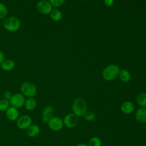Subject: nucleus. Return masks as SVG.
<instances>
[{"instance_id":"6e6552de","label":"nucleus","mask_w":146,"mask_h":146,"mask_svg":"<svg viewBox=\"0 0 146 146\" xmlns=\"http://www.w3.org/2000/svg\"><path fill=\"white\" fill-rule=\"evenodd\" d=\"M63 124L65 127L68 128H72L75 127L79 123V119L78 116L74 114L73 113H70L67 114L63 119Z\"/></svg>"},{"instance_id":"1a4fd4ad","label":"nucleus","mask_w":146,"mask_h":146,"mask_svg":"<svg viewBox=\"0 0 146 146\" xmlns=\"http://www.w3.org/2000/svg\"><path fill=\"white\" fill-rule=\"evenodd\" d=\"M47 125L49 128L53 131H60L64 125L63 120L60 117L54 116L50 119Z\"/></svg>"},{"instance_id":"cd10ccee","label":"nucleus","mask_w":146,"mask_h":146,"mask_svg":"<svg viewBox=\"0 0 146 146\" xmlns=\"http://www.w3.org/2000/svg\"><path fill=\"white\" fill-rule=\"evenodd\" d=\"M75 146H88V145L86 144H84V143H79V144L76 145Z\"/></svg>"},{"instance_id":"b1692460","label":"nucleus","mask_w":146,"mask_h":146,"mask_svg":"<svg viewBox=\"0 0 146 146\" xmlns=\"http://www.w3.org/2000/svg\"><path fill=\"white\" fill-rule=\"evenodd\" d=\"M52 7H58L64 2L65 0H48Z\"/></svg>"},{"instance_id":"5701e85b","label":"nucleus","mask_w":146,"mask_h":146,"mask_svg":"<svg viewBox=\"0 0 146 146\" xmlns=\"http://www.w3.org/2000/svg\"><path fill=\"white\" fill-rule=\"evenodd\" d=\"M84 119L88 121H92L96 118V113L94 111H87L83 116Z\"/></svg>"},{"instance_id":"9d476101","label":"nucleus","mask_w":146,"mask_h":146,"mask_svg":"<svg viewBox=\"0 0 146 146\" xmlns=\"http://www.w3.org/2000/svg\"><path fill=\"white\" fill-rule=\"evenodd\" d=\"M55 110L54 108L50 105L45 106L42 111V120L44 124L48 123L50 119L53 116Z\"/></svg>"},{"instance_id":"4468645a","label":"nucleus","mask_w":146,"mask_h":146,"mask_svg":"<svg viewBox=\"0 0 146 146\" xmlns=\"http://www.w3.org/2000/svg\"><path fill=\"white\" fill-rule=\"evenodd\" d=\"M37 102L36 99L34 97L27 98L25 102L24 107L25 109L29 111H33L36 107Z\"/></svg>"},{"instance_id":"7ed1b4c3","label":"nucleus","mask_w":146,"mask_h":146,"mask_svg":"<svg viewBox=\"0 0 146 146\" xmlns=\"http://www.w3.org/2000/svg\"><path fill=\"white\" fill-rule=\"evenodd\" d=\"M21 93L25 97H34L36 94V86L31 82H24L20 86Z\"/></svg>"},{"instance_id":"9b49d317","label":"nucleus","mask_w":146,"mask_h":146,"mask_svg":"<svg viewBox=\"0 0 146 146\" xmlns=\"http://www.w3.org/2000/svg\"><path fill=\"white\" fill-rule=\"evenodd\" d=\"M6 116L10 121H16L19 116V112L18 108L10 106L5 111Z\"/></svg>"},{"instance_id":"f03ea898","label":"nucleus","mask_w":146,"mask_h":146,"mask_svg":"<svg viewBox=\"0 0 146 146\" xmlns=\"http://www.w3.org/2000/svg\"><path fill=\"white\" fill-rule=\"evenodd\" d=\"M3 27L5 30L10 32H15L21 27L19 19L14 16H9L5 18L2 22Z\"/></svg>"},{"instance_id":"dca6fc26","label":"nucleus","mask_w":146,"mask_h":146,"mask_svg":"<svg viewBox=\"0 0 146 146\" xmlns=\"http://www.w3.org/2000/svg\"><path fill=\"white\" fill-rule=\"evenodd\" d=\"M40 131V127L38 125L35 124H32L27 129V135L30 137H34L38 135Z\"/></svg>"},{"instance_id":"39448f33","label":"nucleus","mask_w":146,"mask_h":146,"mask_svg":"<svg viewBox=\"0 0 146 146\" xmlns=\"http://www.w3.org/2000/svg\"><path fill=\"white\" fill-rule=\"evenodd\" d=\"M32 124V119L27 115L19 116L16 120L17 127L22 130H26Z\"/></svg>"},{"instance_id":"ddd939ff","label":"nucleus","mask_w":146,"mask_h":146,"mask_svg":"<svg viewBox=\"0 0 146 146\" xmlns=\"http://www.w3.org/2000/svg\"><path fill=\"white\" fill-rule=\"evenodd\" d=\"M135 118L140 123L146 122V108L140 107L137 110L135 113Z\"/></svg>"},{"instance_id":"412c9836","label":"nucleus","mask_w":146,"mask_h":146,"mask_svg":"<svg viewBox=\"0 0 146 146\" xmlns=\"http://www.w3.org/2000/svg\"><path fill=\"white\" fill-rule=\"evenodd\" d=\"M10 106V102L8 100L5 99H0V111L5 112L7 108Z\"/></svg>"},{"instance_id":"f3484780","label":"nucleus","mask_w":146,"mask_h":146,"mask_svg":"<svg viewBox=\"0 0 146 146\" xmlns=\"http://www.w3.org/2000/svg\"><path fill=\"white\" fill-rule=\"evenodd\" d=\"M136 102L141 107L146 108V93H139L137 95Z\"/></svg>"},{"instance_id":"4be33fe9","label":"nucleus","mask_w":146,"mask_h":146,"mask_svg":"<svg viewBox=\"0 0 146 146\" xmlns=\"http://www.w3.org/2000/svg\"><path fill=\"white\" fill-rule=\"evenodd\" d=\"M101 140L97 136H94L91 137L88 143V146H101Z\"/></svg>"},{"instance_id":"a878e982","label":"nucleus","mask_w":146,"mask_h":146,"mask_svg":"<svg viewBox=\"0 0 146 146\" xmlns=\"http://www.w3.org/2000/svg\"><path fill=\"white\" fill-rule=\"evenodd\" d=\"M105 5L108 7H111L113 4V0H104Z\"/></svg>"},{"instance_id":"f8f14e48","label":"nucleus","mask_w":146,"mask_h":146,"mask_svg":"<svg viewBox=\"0 0 146 146\" xmlns=\"http://www.w3.org/2000/svg\"><path fill=\"white\" fill-rule=\"evenodd\" d=\"M134 104L130 101H125L123 102L120 106L121 111L127 115L132 113L135 110Z\"/></svg>"},{"instance_id":"20e7f679","label":"nucleus","mask_w":146,"mask_h":146,"mask_svg":"<svg viewBox=\"0 0 146 146\" xmlns=\"http://www.w3.org/2000/svg\"><path fill=\"white\" fill-rule=\"evenodd\" d=\"M119 67L115 64H111L106 67L102 73L103 78L107 81H111L115 79L120 72Z\"/></svg>"},{"instance_id":"f257e3e1","label":"nucleus","mask_w":146,"mask_h":146,"mask_svg":"<svg viewBox=\"0 0 146 146\" xmlns=\"http://www.w3.org/2000/svg\"><path fill=\"white\" fill-rule=\"evenodd\" d=\"M71 109L72 113L77 116H83L87 110V103L82 98H78L72 103Z\"/></svg>"},{"instance_id":"bb28decb","label":"nucleus","mask_w":146,"mask_h":146,"mask_svg":"<svg viewBox=\"0 0 146 146\" xmlns=\"http://www.w3.org/2000/svg\"><path fill=\"white\" fill-rule=\"evenodd\" d=\"M5 59V54L2 51L0 50V64Z\"/></svg>"},{"instance_id":"393cba45","label":"nucleus","mask_w":146,"mask_h":146,"mask_svg":"<svg viewBox=\"0 0 146 146\" xmlns=\"http://www.w3.org/2000/svg\"><path fill=\"white\" fill-rule=\"evenodd\" d=\"M12 96H13L12 93H11L10 91H5V92L3 93V99H6V100H10V99H11V98L12 97Z\"/></svg>"},{"instance_id":"a211bd4d","label":"nucleus","mask_w":146,"mask_h":146,"mask_svg":"<svg viewBox=\"0 0 146 146\" xmlns=\"http://www.w3.org/2000/svg\"><path fill=\"white\" fill-rule=\"evenodd\" d=\"M119 76L120 80L124 83L128 82L131 79L130 73L128 71H127V70H125V69H123V70H121V71H120Z\"/></svg>"},{"instance_id":"2eb2a0df","label":"nucleus","mask_w":146,"mask_h":146,"mask_svg":"<svg viewBox=\"0 0 146 146\" xmlns=\"http://www.w3.org/2000/svg\"><path fill=\"white\" fill-rule=\"evenodd\" d=\"M15 64L14 60L10 59H5L1 64V68L5 71H11L15 67Z\"/></svg>"},{"instance_id":"423d86ee","label":"nucleus","mask_w":146,"mask_h":146,"mask_svg":"<svg viewBox=\"0 0 146 146\" xmlns=\"http://www.w3.org/2000/svg\"><path fill=\"white\" fill-rule=\"evenodd\" d=\"M36 8L38 11L43 15H47L50 14L52 10V6L47 0H40L36 5Z\"/></svg>"},{"instance_id":"6ab92c4d","label":"nucleus","mask_w":146,"mask_h":146,"mask_svg":"<svg viewBox=\"0 0 146 146\" xmlns=\"http://www.w3.org/2000/svg\"><path fill=\"white\" fill-rule=\"evenodd\" d=\"M50 15L51 18L54 21H55V22L59 21L62 19V13L57 9H52V11H51Z\"/></svg>"},{"instance_id":"0eeeda50","label":"nucleus","mask_w":146,"mask_h":146,"mask_svg":"<svg viewBox=\"0 0 146 146\" xmlns=\"http://www.w3.org/2000/svg\"><path fill=\"white\" fill-rule=\"evenodd\" d=\"M25 97L21 93H15L13 94L12 97L10 99V106L14 107L17 108H21L24 106L25 102Z\"/></svg>"},{"instance_id":"aec40b11","label":"nucleus","mask_w":146,"mask_h":146,"mask_svg":"<svg viewBox=\"0 0 146 146\" xmlns=\"http://www.w3.org/2000/svg\"><path fill=\"white\" fill-rule=\"evenodd\" d=\"M7 14V7L4 3L0 2V19H4L5 18H6Z\"/></svg>"}]
</instances>
